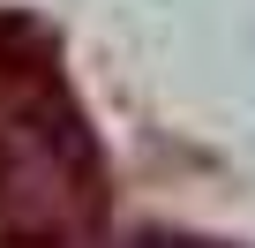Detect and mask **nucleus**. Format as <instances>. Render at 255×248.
Listing matches in <instances>:
<instances>
[{"instance_id":"nucleus-1","label":"nucleus","mask_w":255,"mask_h":248,"mask_svg":"<svg viewBox=\"0 0 255 248\" xmlns=\"http://www.w3.org/2000/svg\"><path fill=\"white\" fill-rule=\"evenodd\" d=\"M105 203L113 173L60 68V38L23 8H0V241L83 248L98 241Z\"/></svg>"},{"instance_id":"nucleus-2","label":"nucleus","mask_w":255,"mask_h":248,"mask_svg":"<svg viewBox=\"0 0 255 248\" xmlns=\"http://www.w3.org/2000/svg\"><path fill=\"white\" fill-rule=\"evenodd\" d=\"M135 248H240V241H203V233H135Z\"/></svg>"}]
</instances>
